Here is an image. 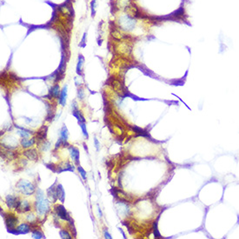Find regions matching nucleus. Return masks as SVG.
<instances>
[{"label": "nucleus", "mask_w": 239, "mask_h": 239, "mask_svg": "<svg viewBox=\"0 0 239 239\" xmlns=\"http://www.w3.org/2000/svg\"><path fill=\"white\" fill-rule=\"evenodd\" d=\"M36 211L39 216L46 215L50 211V202L44 196L43 190L38 189L37 191V201H36Z\"/></svg>", "instance_id": "nucleus-1"}, {"label": "nucleus", "mask_w": 239, "mask_h": 239, "mask_svg": "<svg viewBox=\"0 0 239 239\" xmlns=\"http://www.w3.org/2000/svg\"><path fill=\"white\" fill-rule=\"evenodd\" d=\"M17 188L18 190L25 196H31L35 192V186L30 182L26 180H20L17 184Z\"/></svg>", "instance_id": "nucleus-2"}, {"label": "nucleus", "mask_w": 239, "mask_h": 239, "mask_svg": "<svg viewBox=\"0 0 239 239\" xmlns=\"http://www.w3.org/2000/svg\"><path fill=\"white\" fill-rule=\"evenodd\" d=\"M119 24L121 28L124 31H131L135 28L136 22L128 15H123L119 18Z\"/></svg>", "instance_id": "nucleus-3"}, {"label": "nucleus", "mask_w": 239, "mask_h": 239, "mask_svg": "<svg viewBox=\"0 0 239 239\" xmlns=\"http://www.w3.org/2000/svg\"><path fill=\"white\" fill-rule=\"evenodd\" d=\"M4 217V223L5 226L10 233H12L16 230L18 220L13 214H7L6 216H3Z\"/></svg>", "instance_id": "nucleus-4"}, {"label": "nucleus", "mask_w": 239, "mask_h": 239, "mask_svg": "<svg viewBox=\"0 0 239 239\" xmlns=\"http://www.w3.org/2000/svg\"><path fill=\"white\" fill-rule=\"evenodd\" d=\"M55 211H56V213L58 215V217H60L62 220H64V221H68V222H71V218L70 217V215L67 212V211L65 210V208L64 207L63 205H59L58 206H56L55 208Z\"/></svg>", "instance_id": "nucleus-5"}, {"label": "nucleus", "mask_w": 239, "mask_h": 239, "mask_svg": "<svg viewBox=\"0 0 239 239\" xmlns=\"http://www.w3.org/2000/svg\"><path fill=\"white\" fill-rule=\"evenodd\" d=\"M20 202L21 201L18 200V197L11 196V195L6 196V198H5V203H6L9 209H10V210H16L20 204Z\"/></svg>", "instance_id": "nucleus-6"}, {"label": "nucleus", "mask_w": 239, "mask_h": 239, "mask_svg": "<svg viewBox=\"0 0 239 239\" xmlns=\"http://www.w3.org/2000/svg\"><path fill=\"white\" fill-rule=\"evenodd\" d=\"M16 211H17V212H19V213H25L27 211H31V205L26 200L21 201L18 207L16 209Z\"/></svg>", "instance_id": "nucleus-7"}, {"label": "nucleus", "mask_w": 239, "mask_h": 239, "mask_svg": "<svg viewBox=\"0 0 239 239\" xmlns=\"http://www.w3.org/2000/svg\"><path fill=\"white\" fill-rule=\"evenodd\" d=\"M68 150L71 159L76 163H78V162H79V156H80L78 149L76 148V147H74V146H70Z\"/></svg>", "instance_id": "nucleus-8"}, {"label": "nucleus", "mask_w": 239, "mask_h": 239, "mask_svg": "<svg viewBox=\"0 0 239 239\" xmlns=\"http://www.w3.org/2000/svg\"><path fill=\"white\" fill-rule=\"evenodd\" d=\"M30 231V226L27 223H22L19 226H17L16 230L12 232L14 235H19V234H27Z\"/></svg>", "instance_id": "nucleus-9"}, {"label": "nucleus", "mask_w": 239, "mask_h": 239, "mask_svg": "<svg viewBox=\"0 0 239 239\" xmlns=\"http://www.w3.org/2000/svg\"><path fill=\"white\" fill-rule=\"evenodd\" d=\"M47 195L53 203H55L58 199V196H57V187L55 188V184L51 185V187L47 190Z\"/></svg>", "instance_id": "nucleus-10"}, {"label": "nucleus", "mask_w": 239, "mask_h": 239, "mask_svg": "<svg viewBox=\"0 0 239 239\" xmlns=\"http://www.w3.org/2000/svg\"><path fill=\"white\" fill-rule=\"evenodd\" d=\"M60 137H61V139L64 141V147H65V145L70 146V145H68V143H67V140H68V137H69L68 130H67V127H66L64 124L63 125V127H62L61 130H60Z\"/></svg>", "instance_id": "nucleus-11"}, {"label": "nucleus", "mask_w": 239, "mask_h": 239, "mask_svg": "<svg viewBox=\"0 0 239 239\" xmlns=\"http://www.w3.org/2000/svg\"><path fill=\"white\" fill-rule=\"evenodd\" d=\"M24 155L26 157L30 160H32V161H37V159L38 158V156H37V152L35 149H30V150H27L24 152Z\"/></svg>", "instance_id": "nucleus-12"}, {"label": "nucleus", "mask_w": 239, "mask_h": 239, "mask_svg": "<svg viewBox=\"0 0 239 239\" xmlns=\"http://www.w3.org/2000/svg\"><path fill=\"white\" fill-rule=\"evenodd\" d=\"M66 99H67V85H64L62 89L59 96V103L62 106H64L66 104Z\"/></svg>", "instance_id": "nucleus-13"}, {"label": "nucleus", "mask_w": 239, "mask_h": 239, "mask_svg": "<svg viewBox=\"0 0 239 239\" xmlns=\"http://www.w3.org/2000/svg\"><path fill=\"white\" fill-rule=\"evenodd\" d=\"M16 127L19 129V130L17 131V134L18 136H20L22 138H28V137L31 136V131H30V130H26V129L23 128V127H18L17 125H16Z\"/></svg>", "instance_id": "nucleus-14"}, {"label": "nucleus", "mask_w": 239, "mask_h": 239, "mask_svg": "<svg viewBox=\"0 0 239 239\" xmlns=\"http://www.w3.org/2000/svg\"><path fill=\"white\" fill-rule=\"evenodd\" d=\"M57 196H58V200H60L62 203H64V197H65V192H64V190L63 188L62 184L57 185Z\"/></svg>", "instance_id": "nucleus-15"}, {"label": "nucleus", "mask_w": 239, "mask_h": 239, "mask_svg": "<svg viewBox=\"0 0 239 239\" xmlns=\"http://www.w3.org/2000/svg\"><path fill=\"white\" fill-rule=\"evenodd\" d=\"M60 92H61V91H60L59 85H54L51 89V91H50V96L57 98V97H59Z\"/></svg>", "instance_id": "nucleus-16"}, {"label": "nucleus", "mask_w": 239, "mask_h": 239, "mask_svg": "<svg viewBox=\"0 0 239 239\" xmlns=\"http://www.w3.org/2000/svg\"><path fill=\"white\" fill-rule=\"evenodd\" d=\"M47 130L48 128L46 126H43L42 128L40 129L37 134V139L38 140H43L46 138V135H47Z\"/></svg>", "instance_id": "nucleus-17"}, {"label": "nucleus", "mask_w": 239, "mask_h": 239, "mask_svg": "<svg viewBox=\"0 0 239 239\" xmlns=\"http://www.w3.org/2000/svg\"><path fill=\"white\" fill-rule=\"evenodd\" d=\"M84 61H85L84 57H83L82 55H79L77 64V73L78 75H81V72H82V67H83V64H84Z\"/></svg>", "instance_id": "nucleus-18"}, {"label": "nucleus", "mask_w": 239, "mask_h": 239, "mask_svg": "<svg viewBox=\"0 0 239 239\" xmlns=\"http://www.w3.org/2000/svg\"><path fill=\"white\" fill-rule=\"evenodd\" d=\"M35 144V139L31 138V139H26V138H23L21 141V145L24 148H28L31 147Z\"/></svg>", "instance_id": "nucleus-19"}, {"label": "nucleus", "mask_w": 239, "mask_h": 239, "mask_svg": "<svg viewBox=\"0 0 239 239\" xmlns=\"http://www.w3.org/2000/svg\"><path fill=\"white\" fill-rule=\"evenodd\" d=\"M32 238H45V237L43 236V234L39 231L38 230H32V233H31Z\"/></svg>", "instance_id": "nucleus-20"}, {"label": "nucleus", "mask_w": 239, "mask_h": 239, "mask_svg": "<svg viewBox=\"0 0 239 239\" xmlns=\"http://www.w3.org/2000/svg\"><path fill=\"white\" fill-rule=\"evenodd\" d=\"M79 124V126L80 128L82 129V131H83V134L86 138H89V135H88V132H87V129H86V124L85 122H80L78 123Z\"/></svg>", "instance_id": "nucleus-21"}, {"label": "nucleus", "mask_w": 239, "mask_h": 239, "mask_svg": "<svg viewBox=\"0 0 239 239\" xmlns=\"http://www.w3.org/2000/svg\"><path fill=\"white\" fill-rule=\"evenodd\" d=\"M59 235L61 237V238L63 239H71V236L69 234L68 232L64 230H62V231H59Z\"/></svg>", "instance_id": "nucleus-22"}, {"label": "nucleus", "mask_w": 239, "mask_h": 239, "mask_svg": "<svg viewBox=\"0 0 239 239\" xmlns=\"http://www.w3.org/2000/svg\"><path fill=\"white\" fill-rule=\"evenodd\" d=\"M77 170H78V171H79V174L81 175V177L83 178V179L84 180H86V178H87V175H86V171L81 167V166H78L77 167Z\"/></svg>", "instance_id": "nucleus-23"}, {"label": "nucleus", "mask_w": 239, "mask_h": 239, "mask_svg": "<svg viewBox=\"0 0 239 239\" xmlns=\"http://www.w3.org/2000/svg\"><path fill=\"white\" fill-rule=\"evenodd\" d=\"M96 3L97 1L96 0H92L91 3V17H94L95 13H96Z\"/></svg>", "instance_id": "nucleus-24"}, {"label": "nucleus", "mask_w": 239, "mask_h": 239, "mask_svg": "<svg viewBox=\"0 0 239 239\" xmlns=\"http://www.w3.org/2000/svg\"><path fill=\"white\" fill-rule=\"evenodd\" d=\"M77 97H78V98L80 100H83L84 99V97H85V91H84V90L82 88L78 89V91H77Z\"/></svg>", "instance_id": "nucleus-25"}, {"label": "nucleus", "mask_w": 239, "mask_h": 239, "mask_svg": "<svg viewBox=\"0 0 239 239\" xmlns=\"http://www.w3.org/2000/svg\"><path fill=\"white\" fill-rule=\"evenodd\" d=\"M27 220L29 221V222L31 223H33L35 221V219H36V217H35V216L33 215V214H29L28 216H27Z\"/></svg>", "instance_id": "nucleus-26"}, {"label": "nucleus", "mask_w": 239, "mask_h": 239, "mask_svg": "<svg viewBox=\"0 0 239 239\" xmlns=\"http://www.w3.org/2000/svg\"><path fill=\"white\" fill-rule=\"evenodd\" d=\"M50 143H49V142H47V141H45V142H44V143H43V148H42V151H47V150H48V149H50Z\"/></svg>", "instance_id": "nucleus-27"}, {"label": "nucleus", "mask_w": 239, "mask_h": 239, "mask_svg": "<svg viewBox=\"0 0 239 239\" xmlns=\"http://www.w3.org/2000/svg\"><path fill=\"white\" fill-rule=\"evenodd\" d=\"M86 36H87V33L85 32V33H84V36H83V38H82V41H81V43H80V46H81V47H85V46Z\"/></svg>", "instance_id": "nucleus-28"}, {"label": "nucleus", "mask_w": 239, "mask_h": 239, "mask_svg": "<svg viewBox=\"0 0 239 239\" xmlns=\"http://www.w3.org/2000/svg\"><path fill=\"white\" fill-rule=\"evenodd\" d=\"M94 143H95V146H96V149H97V151H99V146H100V145H99L98 140L97 139V137H95L94 138Z\"/></svg>", "instance_id": "nucleus-29"}, {"label": "nucleus", "mask_w": 239, "mask_h": 239, "mask_svg": "<svg viewBox=\"0 0 239 239\" xmlns=\"http://www.w3.org/2000/svg\"><path fill=\"white\" fill-rule=\"evenodd\" d=\"M104 238H109V239L112 238H111V235H110V234L108 233V231H106V230L104 231Z\"/></svg>", "instance_id": "nucleus-30"}, {"label": "nucleus", "mask_w": 239, "mask_h": 239, "mask_svg": "<svg viewBox=\"0 0 239 239\" xmlns=\"http://www.w3.org/2000/svg\"><path fill=\"white\" fill-rule=\"evenodd\" d=\"M98 213H99V215H100L99 217H102V212H101V211H100V208H98Z\"/></svg>", "instance_id": "nucleus-31"}]
</instances>
